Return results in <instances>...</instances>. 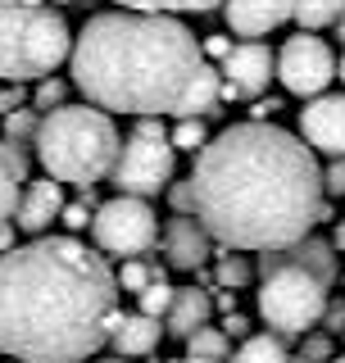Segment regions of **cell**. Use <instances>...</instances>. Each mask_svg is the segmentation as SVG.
Masks as SVG:
<instances>
[{
    "label": "cell",
    "mask_w": 345,
    "mask_h": 363,
    "mask_svg": "<svg viewBox=\"0 0 345 363\" xmlns=\"http://www.w3.org/2000/svg\"><path fill=\"white\" fill-rule=\"evenodd\" d=\"M191 213L227 250H282L314 227L318 159L295 132L232 123L195 150Z\"/></svg>",
    "instance_id": "1"
},
{
    "label": "cell",
    "mask_w": 345,
    "mask_h": 363,
    "mask_svg": "<svg viewBox=\"0 0 345 363\" xmlns=\"http://www.w3.org/2000/svg\"><path fill=\"white\" fill-rule=\"evenodd\" d=\"M119 318V281L77 236H32L0 255V354L18 363H87Z\"/></svg>",
    "instance_id": "2"
},
{
    "label": "cell",
    "mask_w": 345,
    "mask_h": 363,
    "mask_svg": "<svg viewBox=\"0 0 345 363\" xmlns=\"http://www.w3.org/2000/svg\"><path fill=\"white\" fill-rule=\"evenodd\" d=\"M200 41L172 14L114 9L82 23L68 45L73 86L105 113H159L177 109L191 73L200 68Z\"/></svg>",
    "instance_id": "3"
},
{
    "label": "cell",
    "mask_w": 345,
    "mask_h": 363,
    "mask_svg": "<svg viewBox=\"0 0 345 363\" xmlns=\"http://www.w3.org/2000/svg\"><path fill=\"white\" fill-rule=\"evenodd\" d=\"M32 155L45 168V177L64 186H96L109 177L114 155H119V128L105 109L96 105H55L37 118Z\"/></svg>",
    "instance_id": "4"
},
{
    "label": "cell",
    "mask_w": 345,
    "mask_h": 363,
    "mask_svg": "<svg viewBox=\"0 0 345 363\" xmlns=\"http://www.w3.org/2000/svg\"><path fill=\"white\" fill-rule=\"evenodd\" d=\"M68 23L45 5L0 0V82H37L68 60Z\"/></svg>",
    "instance_id": "5"
},
{
    "label": "cell",
    "mask_w": 345,
    "mask_h": 363,
    "mask_svg": "<svg viewBox=\"0 0 345 363\" xmlns=\"http://www.w3.org/2000/svg\"><path fill=\"white\" fill-rule=\"evenodd\" d=\"M255 272L263 277L259 281V295H255V309H259L263 323H268L282 340L314 332V327H318V313H323V304H327V295H332V286H323V281H318L309 268L282 259L278 250H259Z\"/></svg>",
    "instance_id": "6"
},
{
    "label": "cell",
    "mask_w": 345,
    "mask_h": 363,
    "mask_svg": "<svg viewBox=\"0 0 345 363\" xmlns=\"http://www.w3.org/2000/svg\"><path fill=\"white\" fill-rule=\"evenodd\" d=\"M91 241H96L100 255L114 259H136V255H150L159 241V218L150 209V200L141 196H114L105 204L91 209Z\"/></svg>",
    "instance_id": "7"
},
{
    "label": "cell",
    "mask_w": 345,
    "mask_h": 363,
    "mask_svg": "<svg viewBox=\"0 0 345 363\" xmlns=\"http://www.w3.org/2000/svg\"><path fill=\"white\" fill-rule=\"evenodd\" d=\"M172 168H177V150L168 145V136L132 132L128 141H119V155H114V168L105 182L119 186V196L150 200L172 182Z\"/></svg>",
    "instance_id": "8"
},
{
    "label": "cell",
    "mask_w": 345,
    "mask_h": 363,
    "mask_svg": "<svg viewBox=\"0 0 345 363\" xmlns=\"http://www.w3.org/2000/svg\"><path fill=\"white\" fill-rule=\"evenodd\" d=\"M273 77L291 91V96H318V91L332 86V77H336V55H332V45L323 37H314V32H300V37H286V45L278 55H273Z\"/></svg>",
    "instance_id": "9"
},
{
    "label": "cell",
    "mask_w": 345,
    "mask_h": 363,
    "mask_svg": "<svg viewBox=\"0 0 345 363\" xmlns=\"http://www.w3.org/2000/svg\"><path fill=\"white\" fill-rule=\"evenodd\" d=\"M300 141L309 150L336 159L345 155V96H327V91H318V96L305 100L300 109Z\"/></svg>",
    "instance_id": "10"
},
{
    "label": "cell",
    "mask_w": 345,
    "mask_h": 363,
    "mask_svg": "<svg viewBox=\"0 0 345 363\" xmlns=\"http://www.w3.org/2000/svg\"><path fill=\"white\" fill-rule=\"evenodd\" d=\"M218 64H223V68H218V77H223V82H232L236 96H250V100H255L273 82V50L259 37L255 41H232V50H227Z\"/></svg>",
    "instance_id": "11"
},
{
    "label": "cell",
    "mask_w": 345,
    "mask_h": 363,
    "mask_svg": "<svg viewBox=\"0 0 345 363\" xmlns=\"http://www.w3.org/2000/svg\"><path fill=\"white\" fill-rule=\"evenodd\" d=\"M214 255V236L200 227L195 213H172L164 223V264L177 272H195Z\"/></svg>",
    "instance_id": "12"
},
{
    "label": "cell",
    "mask_w": 345,
    "mask_h": 363,
    "mask_svg": "<svg viewBox=\"0 0 345 363\" xmlns=\"http://www.w3.org/2000/svg\"><path fill=\"white\" fill-rule=\"evenodd\" d=\"M60 209H64V182H55V177H37V182H23V191H18V204H14V223L18 232H28V236H41V232H50V223L60 218Z\"/></svg>",
    "instance_id": "13"
},
{
    "label": "cell",
    "mask_w": 345,
    "mask_h": 363,
    "mask_svg": "<svg viewBox=\"0 0 345 363\" xmlns=\"http://www.w3.org/2000/svg\"><path fill=\"white\" fill-rule=\"evenodd\" d=\"M291 5L295 0H223V18L227 28H232V37H268L273 28H282V23H291Z\"/></svg>",
    "instance_id": "14"
},
{
    "label": "cell",
    "mask_w": 345,
    "mask_h": 363,
    "mask_svg": "<svg viewBox=\"0 0 345 363\" xmlns=\"http://www.w3.org/2000/svg\"><path fill=\"white\" fill-rule=\"evenodd\" d=\"M159 340H164V323L136 309V313H119V318H114L105 345H114L119 359H141V354H150Z\"/></svg>",
    "instance_id": "15"
},
{
    "label": "cell",
    "mask_w": 345,
    "mask_h": 363,
    "mask_svg": "<svg viewBox=\"0 0 345 363\" xmlns=\"http://www.w3.org/2000/svg\"><path fill=\"white\" fill-rule=\"evenodd\" d=\"M214 318V304H209V291H200V286H172V300H168V309H164V336H177V340H187L195 327H204Z\"/></svg>",
    "instance_id": "16"
},
{
    "label": "cell",
    "mask_w": 345,
    "mask_h": 363,
    "mask_svg": "<svg viewBox=\"0 0 345 363\" xmlns=\"http://www.w3.org/2000/svg\"><path fill=\"white\" fill-rule=\"evenodd\" d=\"M278 255L291 259V264H300V268H309L318 281H323V286H336V277H341V264H336V250H332V241H323V236H314V232H305L300 241L282 245Z\"/></svg>",
    "instance_id": "17"
},
{
    "label": "cell",
    "mask_w": 345,
    "mask_h": 363,
    "mask_svg": "<svg viewBox=\"0 0 345 363\" xmlns=\"http://www.w3.org/2000/svg\"><path fill=\"white\" fill-rule=\"evenodd\" d=\"M218 68L209 60H200V68L191 73L187 91H182L177 109H172V118H209V113H218Z\"/></svg>",
    "instance_id": "18"
},
{
    "label": "cell",
    "mask_w": 345,
    "mask_h": 363,
    "mask_svg": "<svg viewBox=\"0 0 345 363\" xmlns=\"http://www.w3.org/2000/svg\"><path fill=\"white\" fill-rule=\"evenodd\" d=\"M28 177H32V150L0 141V223L14 218L18 191H23V182H28Z\"/></svg>",
    "instance_id": "19"
},
{
    "label": "cell",
    "mask_w": 345,
    "mask_h": 363,
    "mask_svg": "<svg viewBox=\"0 0 345 363\" xmlns=\"http://www.w3.org/2000/svg\"><path fill=\"white\" fill-rule=\"evenodd\" d=\"M232 363H291V350H286V340L278 332H250L241 336Z\"/></svg>",
    "instance_id": "20"
},
{
    "label": "cell",
    "mask_w": 345,
    "mask_h": 363,
    "mask_svg": "<svg viewBox=\"0 0 345 363\" xmlns=\"http://www.w3.org/2000/svg\"><path fill=\"white\" fill-rule=\"evenodd\" d=\"M218 255V268H214V286H227V291H246L255 281V264H250L241 250H214Z\"/></svg>",
    "instance_id": "21"
},
{
    "label": "cell",
    "mask_w": 345,
    "mask_h": 363,
    "mask_svg": "<svg viewBox=\"0 0 345 363\" xmlns=\"http://www.w3.org/2000/svg\"><path fill=\"white\" fill-rule=\"evenodd\" d=\"M341 9H345V0H295L291 18L300 23V32H318V28H332Z\"/></svg>",
    "instance_id": "22"
},
{
    "label": "cell",
    "mask_w": 345,
    "mask_h": 363,
    "mask_svg": "<svg viewBox=\"0 0 345 363\" xmlns=\"http://www.w3.org/2000/svg\"><path fill=\"white\" fill-rule=\"evenodd\" d=\"M37 118H41V113H37V109H28V105H18V109L0 113V141L32 150V136H37Z\"/></svg>",
    "instance_id": "23"
},
{
    "label": "cell",
    "mask_w": 345,
    "mask_h": 363,
    "mask_svg": "<svg viewBox=\"0 0 345 363\" xmlns=\"http://www.w3.org/2000/svg\"><path fill=\"white\" fill-rule=\"evenodd\" d=\"M187 354L191 359H214V363H223L227 354H232V340L223 336V327H195V332L187 336Z\"/></svg>",
    "instance_id": "24"
},
{
    "label": "cell",
    "mask_w": 345,
    "mask_h": 363,
    "mask_svg": "<svg viewBox=\"0 0 345 363\" xmlns=\"http://www.w3.org/2000/svg\"><path fill=\"white\" fill-rule=\"evenodd\" d=\"M204 141H209V128H204V118H177V123L168 128V145H172V150L195 155Z\"/></svg>",
    "instance_id": "25"
},
{
    "label": "cell",
    "mask_w": 345,
    "mask_h": 363,
    "mask_svg": "<svg viewBox=\"0 0 345 363\" xmlns=\"http://www.w3.org/2000/svg\"><path fill=\"white\" fill-rule=\"evenodd\" d=\"M68 86H73V82H60V77H37V91H32V109L45 113V109L64 105V100H68Z\"/></svg>",
    "instance_id": "26"
},
{
    "label": "cell",
    "mask_w": 345,
    "mask_h": 363,
    "mask_svg": "<svg viewBox=\"0 0 345 363\" xmlns=\"http://www.w3.org/2000/svg\"><path fill=\"white\" fill-rule=\"evenodd\" d=\"M136 300H141V313H150V318H164L168 300H172V286H168L164 277H159V281H146V286L136 291Z\"/></svg>",
    "instance_id": "27"
},
{
    "label": "cell",
    "mask_w": 345,
    "mask_h": 363,
    "mask_svg": "<svg viewBox=\"0 0 345 363\" xmlns=\"http://www.w3.org/2000/svg\"><path fill=\"white\" fill-rule=\"evenodd\" d=\"M114 281H119V291H132L136 295L146 281H150V264H146L141 255H136V259H123V268L114 272Z\"/></svg>",
    "instance_id": "28"
},
{
    "label": "cell",
    "mask_w": 345,
    "mask_h": 363,
    "mask_svg": "<svg viewBox=\"0 0 345 363\" xmlns=\"http://www.w3.org/2000/svg\"><path fill=\"white\" fill-rule=\"evenodd\" d=\"M318 186H323L327 200H341L345 196V155L327 159V168H318Z\"/></svg>",
    "instance_id": "29"
},
{
    "label": "cell",
    "mask_w": 345,
    "mask_h": 363,
    "mask_svg": "<svg viewBox=\"0 0 345 363\" xmlns=\"http://www.w3.org/2000/svg\"><path fill=\"white\" fill-rule=\"evenodd\" d=\"M332 354H336V345H332L327 332H305L300 336V359L305 363H327Z\"/></svg>",
    "instance_id": "30"
},
{
    "label": "cell",
    "mask_w": 345,
    "mask_h": 363,
    "mask_svg": "<svg viewBox=\"0 0 345 363\" xmlns=\"http://www.w3.org/2000/svg\"><path fill=\"white\" fill-rule=\"evenodd\" d=\"M318 327H323L327 336H341L345 332V295H327L323 313H318Z\"/></svg>",
    "instance_id": "31"
},
{
    "label": "cell",
    "mask_w": 345,
    "mask_h": 363,
    "mask_svg": "<svg viewBox=\"0 0 345 363\" xmlns=\"http://www.w3.org/2000/svg\"><path fill=\"white\" fill-rule=\"evenodd\" d=\"M55 223H64L68 232H87V223H91V204L77 196V200H64V209H60V218Z\"/></svg>",
    "instance_id": "32"
},
{
    "label": "cell",
    "mask_w": 345,
    "mask_h": 363,
    "mask_svg": "<svg viewBox=\"0 0 345 363\" xmlns=\"http://www.w3.org/2000/svg\"><path fill=\"white\" fill-rule=\"evenodd\" d=\"M119 9H132V14H177L172 0H114Z\"/></svg>",
    "instance_id": "33"
},
{
    "label": "cell",
    "mask_w": 345,
    "mask_h": 363,
    "mask_svg": "<svg viewBox=\"0 0 345 363\" xmlns=\"http://www.w3.org/2000/svg\"><path fill=\"white\" fill-rule=\"evenodd\" d=\"M278 109H286L282 96H255V100H250V118H255V123H273Z\"/></svg>",
    "instance_id": "34"
},
{
    "label": "cell",
    "mask_w": 345,
    "mask_h": 363,
    "mask_svg": "<svg viewBox=\"0 0 345 363\" xmlns=\"http://www.w3.org/2000/svg\"><path fill=\"white\" fill-rule=\"evenodd\" d=\"M164 196H168V204H172L177 213H191V182H168Z\"/></svg>",
    "instance_id": "35"
},
{
    "label": "cell",
    "mask_w": 345,
    "mask_h": 363,
    "mask_svg": "<svg viewBox=\"0 0 345 363\" xmlns=\"http://www.w3.org/2000/svg\"><path fill=\"white\" fill-rule=\"evenodd\" d=\"M223 336H227V340L250 336V318H246V313H236V309H232V313H223Z\"/></svg>",
    "instance_id": "36"
},
{
    "label": "cell",
    "mask_w": 345,
    "mask_h": 363,
    "mask_svg": "<svg viewBox=\"0 0 345 363\" xmlns=\"http://www.w3.org/2000/svg\"><path fill=\"white\" fill-rule=\"evenodd\" d=\"M227 50H232V32H223V37H204V41H200V55H209V60H223Z\"/></svg>",
    "instance_id": "37"
},
{
    "label": "cell",
    "mask_w": 345,
    "mask_h": 363,
    "mask_svg": "<svg viewBox=\"0 0 345 363\" xmlns=\"http://www.w3.org/2000/svg\"><path fill=\"white\" fill-rule=\"evenodd\" d=\"M218 5H223V0H172L177 14H214Z\"/></svg>",
    "instance_id": "38"
},
{
    "label": "cell",
    "mask_w": 345,
    "mask_h": 363,
    "mask_svg": "<svg viewBox=\"0 0 345 363\" xmlns=\"http://www.w3.org/2000/svg\"><path fill=\"white\" fill-rule=\"evenodd\" d=\"M209 304L218 313H232L236 309V291H227V286H218V295H209Z\"/></svg>",
    "instance_id": "39"
},
{
    "label": "cell",
    "mask_w": 345,
    "mask_h": 363,
    "mask_svg": "<svg viewBox=\"0 0 345 363\" xmlns=\"http://www.w3.org/2000/svg\"><path fill=\"white\" fill-rule=\"evenodd\" d=\"M14 245V223H0V255Z\"/></svg>",
    "instance_id": "40"
},
{
    "label": "cell",
    "mask_w": 345,
    "mask_h": 363,
    "mask_svg": "<svg viewBox=\"0 0 345 363\" xmlns=\"http://www.w3.org/2000/svg\"><path fill=\"white\" fill-rule=\"evenodd\" d=\"M332 250H341V255H345V218L336 223V236H332Z\"/></svg>",
    "instance_id": "41"
},
{
    "label": "cell",
    "mask_w": 345,
    "mask_h": 363,
    "mask_svg": "<svg viewBox=\"0 0 345 363\" xmlns=\"http://www.w3.org/2000/svg\"><path fill=\"white\" fill-rule=\"evenodd\" d=\"M332 28H336V37L345 41V9H341V14H336V23H332Z\"/></svg>",
    "instance_id": "42"
},
{
    "label": "cell",
    "mask_w": 345,
    "mask_h": 363,
    "mask_svg": "<svg viewBox=\"0 0 345 363\" xmlns=\"http://www.w3.org/2000/svg\"><path fill=\"white\" fill-rule=\"evenodd\" d=\"M177 363H214V359H191V354H187V359H177Z\"/></svg>",
    "instance_id": "43"
},
{
    "label": "cell",
    "mask_w": 345,
    "mask_h": 363,
    "mask_svg": "<svg viewBox=\"0 0 345 363\" xmlns=\"http://www.w3.org/2000/svg\"><path fill=\"white\" fill-rule=\"evenodd\" d=\"M336 73H341V82H345V55H341V64H336Z\"/></svg>",
    "instance_id": "44"
},
{
    "label": "cell",
    "mask_w": 345,
    "mask_h": 363,
    "mask_svg": "<svg viewBox=\"0 0 345 363\" xmlns=\"http://www.w3.org/2000/svg\"><path fill=\"white\" fill-rule=\"evenodd\" d=\"M96 363H123V359H119V354H114V359H96Z\"/></svg>",
    "instance_id": "45"
},
{
    "label": "cell",
    "mask_w": 345,
    "mask_h": 363,
    "mask_svg": "<svg viewBox=\"0 0 345 363\" xmlns=\"http://www.w3.org/2000/svg\"><path fill=\"white\" fill-rule=\"evenodd\" d=\"M18 5H45V0H18Z\"/></svg>",
    "instance_id": "46"
},
{
    "label": "cell",
    "mask_w": 345,
    "mask_h": 363,
    "mask_svg": "<svg viewBox=\"0 0 345 363\" xmlns=\"http://www.w3.org/2000/svg\"><path fill=\"white\" fill-rule=\"evenodd\" d=\"M327 363H345V354H332V359H327Z\"/></svg>",
    "instance_id": "47"
},
{
    "label": "cell",
    "mask_w": 345,
    "mask_h": 363,
    "mask_svg": "<svg viewBox=\"0 0 345 363\" xmlns=\"http://www.w3.org/2000/svg\"><path fill=\"white\" fill-rule=\"evenodd\" d=\"M291 363H305V359H300V354H291Z\"/></svg>",
    "instance_id": "48"
},
{
    "label": "cell",
    "mask_w": 345,
    "mask_h": 363,
    "mask_svg": "<svg viewBox=\"0 0 345 363\" xmlns=\"http://www.w3.org/2000/svg\"><path fill=\"white\" fill-rule=\"evenodd\" d=\"M164 363H177V359H164Z\"/></svg>",
    "instance_id": "49"
},
{
    "label": "cell",
    "mask_w": 345,
    "mask_h": 363,
    "mask_svg": "<svg viewBox=\"0 0 345 363\" xmlns=\"http://www.w3.org/2000/svg\"><path fill=\"white\" fill-rule=\"evenodd\" d=\"M60 5H68V0H60Z\"/></svg>",
    "instance_id": "50"
},
{
    "label": "cell",
    "mask_w": 345,
    "mask_h": 363,
    "mask_svg": "<svg viewBox=\"0 0 345 363\" xmlns=\"http://www.w3.org/2000/svg\"><path fill=\"white\" fill-rule=\"evenodd\" d=\"M341 336H345V332H341Z\"/></svg>",
    "instance_id": "51"
},
{
    "label": "cell",
    "mask_w": 345,
    "mask_h": 363,
    "mask_svg": "<svg viewBox=\"0 0 345 363\" xmlns=\"http://www.w3.org/2000/svg\"><path fill=\"white\" fill-rule=\"evenodd\" d=\"M14 363H18V359H14Z\"/></svg>",
    "instance_id": "52"
}]
</instances>
